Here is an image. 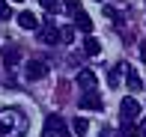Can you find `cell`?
Listing matches in <instances>:
<instances>
[{
  "label": "cell",
  "instance_id": "5bb4252c",
  "mask_svg": "<svg viewBox=\"0 0 146 137\" xmlns=\"http://www.w3.org/2000/svg\"><path fill=\"white\" fill-rule=\"evenodd\" d=\"M119 75H122V66H113V69H110V75H108L110 87H116V83H119Z\"/></svg>",
  "mask_w": 146,
  "mask_h": 137
},
{
  "label": "cell",
  "instance_id": "7a4b0ae2",
  "mask_svg": "<svg viewBox=\"0 0 146 137\" xmlns=\"http://www.w3.org/2000/svg\"><path fill=\"white\" fill-rule=\"evenodd\" d=\"M45 137H72V131H69V125H66V119L63 116H48L45 119Z\"/></svg>",
  "mask_w": 146,
  "mask_h": 137
},
{
  "label": "cell",
  "instance_id": "44dd1931",
  "mask_svg": "<svg viewBox=\"0 0 146 137\" xmlns=\"http://www.w3.org/2000/svg\"><path fill=\"white\" fill-rule=\"evenodd\" d=\"M143 137H146V119H143Z\"/></svg>",
  "mask_w": 146,
  "mask_h": 137
},
{
  "label": "cell",
  "instance_id": "7402d4cb",
  "mask_svg": "<svg viewBox=\"0 0 146 137\" xmlns=\"http://www.w3.org/2000/svg\"><path fill=\"white\" fill-rule=\"evenodd\" d=\"M18 3H24V0H18Z\"/></svg>",
  "mask_w": 146,
  "mask_h": 137
},
{
  "label": "cell",
  "instance_id": "9c48e42d",
  "mask_svg": "<svg viewBox=\"0 0 146 137\" xmlns=\"http://www.w3.org/2000/svg\"><path fill=\"white\" fill-rule=\"evenodd\" d=\"M96 71H90V69H81L78 71V87H84V89H96Z\"/></svg>",
  "mask_w": 146,
  "mask_h": 137
},
{
  "label": "cell",
  "instance_id": "ac0fdd59",
  "mask_svg": "<svg viewBox=\"0 0 146 137\" xmlns=\"http://www.w3.org/2000/svg\"><path fill=\"white\" fill-rule=\"evenodd\" d=\"M0 18H9V3L6 0H0Z\"/></svg>",
  "mask_w": 146,
  "mask_h": 137
},
{
  "label": "cell",
  "instance_id": "6da1fadb",
  "mask_svg": "<svg viewBox=\"0 0 146 137\" xmlns=\"http://www.w3.org/2000/svg\"><path fill=\"white\" fill-rule=\"evenodd\" d=\"M27 116L18 107H3L0 110V137H24L27 131Z\"/></svg>",
  "mask_w": 146,
  "mask_h": 137
},
{
  "label": "cell",
  "instance_id": "8992f818",
  "mask_svg": "<svg viewBox=\"0 0 146 137\" xmlns=\"http://www.w3.org/2000/svg\"><path fill=\"white\" fill-rule=\"evenodd\" d=\"M81 107L84 110H102V95H98L96 89H87V93L81 95Z\"/></svg>",
  "mask_w": 146,
  "mask_h": 137
},
{
  "label": "cell",
  "instance_id": "30bf717a",
  "mask_svg": "<svg viewBox=\"0 0 146 137\" xmlns=\"http://www.w3.org/2000/svg\"><path fill=\"white\" fill-rule=\"evenodd\" d=\"M75 27H78V30H84V33H92V18H90L84 9H78V12H75Z\"/></svg>",
  "mask_w": 146,
  "mask_h": 137
},
{
  "label": "cell",
  "instance_id": "9a60e30c",
  "mask_svg": "<svg viewBox=\"0 0 146 137\" xmlns=\"http://www.w3.org/2000/svg\"><path fill=\"white\" fill-rule=\"evenodd\" d=\"M39 3H42L45 12H57V9H60V0H39Z\"/></svg>",
  "mask_w": 146,
  "mask_h": 137
},
{
  "label": "cell",
  "instance_id": "3957f363",
  "mask_svg": "<svg viewBox=\"0 0 146 137\" xmlns=\"http://www.w3.org/2000/svg\"><path fill=\"white\" fill-rule=\"evenodd\" d=\"M24 75H27L30 81H42V77L48 75V66H45L42 60H30L27 66H24Z\"/></svg>",
  "mask_w": 146,
  "mask_h": 137
},
{
  "label": "cell",
  "instance_id": "52a82bcc",
  "mask_svg": "<svg viewBox=\"0 0 146 137\" xmlns=\"http://www.w3.org/2000/svg\"><path fill=\"white\" fill-rule=\"evenodd\" d=\"M18 60H21V51H18L15 45H6L3 48V69H15Z\"/></svg>",
  "mask_w": 146,
  "mask_h": 137
},
{
  "label": "cell",
  "instance_id": "7c38bea8",
  "mask_svg": "<svg viewBox=\"0 0 146 137\" xmlns=\"http://www.w3.org/2000/svg\"><path fill=\"white\" fill-rule=\"evenodd\" d=\"M18 24H21L24 30H39V21H36L33 12H21V15H18Z\"/></svg>",
  "mask_w": 146,
  "mask_h": 137
},
{
  "label": "cell",
  "instance_id": "ffe728a7",
  "mask_svg": "<svg viewBox=\"0 0 146 137\" xmlns=\"http://www.w3.org/2000/svg\"><path fill=\"white\" fill-rule=\"evenodd\" d=\"M98 137H113V134H110V131H102V134H98Z\"/></svg>",
  "mask_w": 146,
  "mask_h": 137
},
{
  "label": "cell",
  "instance_id": "d6986e66",
  "mask_svg": "<svg viewBox=\"0 0 146 137\" xmlns=\"http://www.w3.org/2000/svg\"><path fill=\"white\" fill-rule=\"evenodd\" d=\"M140 60H143V63H146V42H143V45H140Z\"/></svg>",
  "mask_w": 146,
  "mask_h": 137
},
{
  "label": "cell",
  "instance_id": "8fae6325",
  "mask_svg": "<svg viewBox=\"0 0 146 137\" xmlns=\"http://www.w3.org/2000/svg\"><path fill=\"white\" fill-rule=\"evenodd\" d=\"M84 54H90V57H98V54H102V45H98L96 36H87V39H84Z\"/></svg>",
  "mask_w": 146,
  "mask_h": 137
},
{
  "label": "cell",
  "instance_id": "277c9868",
  "mask_svg": "<svg viewBox=\"0 0 146 137\" xmlns=\"http://www.w3.org/2000/svg\"><path fill=\"white\" fill-rule=\"evenodd\" d=\"M119 110H122V119H125V122H131L134 116H140V104H137L134 99H131V95H125V99H122Z\"/></svg>",
  "mask_w": 146,
  "mask_h": 137
},
{
  "label": "cell",
  "instance_id": "e0dca14e",
  "mask_svg": "<svg viewBox=\"0 0 146 137\" xmlns=\"http://www.w3.org/2000/svg\"><path fill=\"white\" fill-rule=\"evenodd\" d=\"M63 3H66L69 12H78V9H81V0H63Z\"/></svg>",
  "mask_w": 146,
  "mask_h": 137
},
{
  "label": "cell",
  "instance_id": "2e32d148",
  "mask_svg": "<svg viewBox=\"0 0 146 137\" xmlns=\"http://www.w3.org/2000/svg\"><path fill=\"white\" fill-rule=\"evenodd\" d=\"M60 39H63V42H72V39H75V30H72V27L60 30Z\"/></svg>",
  "mask_w": 146,
  "mask_h": 137
},
{
  "label": "cell",
  "instance_id": "5b68a950",
  "mask_svg": "<svg viewBox=\"0 0 146 137\" xmlns=\"http://www.w3.org/2000/svg\"><path fill=\"white\" fill-rule=\"evenodd\" d=\"M122 75H125V83H128L131 93H140L143 89V81H140V75H137V69H131V66L122 63Z\"/></svg>",
  "mask_w": 146,
  "mask_h": 137
},
{
  "label": "cell",
  "instance_id": "4fadbf2b",
  "mask_svg": "<svg viewBox=\"0 0 146 137\" xmlns=\"http://www.w3.org/2000/svg\"><path fill=\"white\" fill-rule=\"evenodd\" d=\"M72 131H75L78 137H84V134L90 131V122L84 119V116H75V119H72Z\"/></svg>",
  "mask_w": 146,
  "mask_h": 137
},
{
  "label": "cell",
  "instance_id": "ba28073f",
  "mask_svg": "<svg viewBox=\"0 0 146 137\" xmlns=\"http://www.w3.org/2000/svg\"><path fill=\"white\" fill-rule=\"evenodd\" d=\"M39 39H42L45 45H57L60 42V30L54 24H48V27H39Z\"/></svg>",
  "mask_w": 146,
  "mask_h": 137
}]
</instances>
